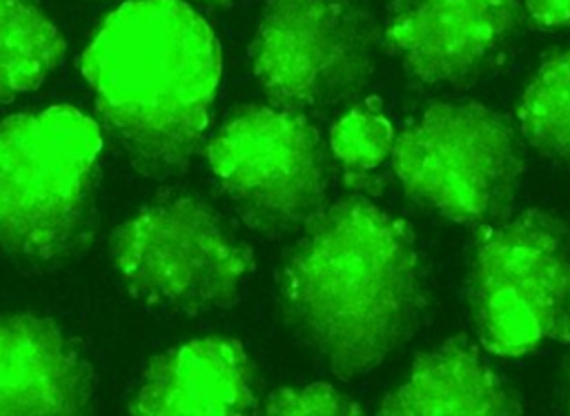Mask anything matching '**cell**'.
<instances>
[{"label":"cell","instance_id":"cell-1","mask_svg":"<svg viewBox=\"0 0 570 416\" xmlns=\"http://www.w3.org/2000/svg\"><path fill=\"white\" fill-rule=\"evenodd\" d=\"M281 298L336 376L374 369L410 338L423 307L410 227L358 198L318 209L283 265Z\"/></svg>","mask_w":570,"mask_h":416},{"label":"cell","instance_id":"cell-2","mask_svg":"<svg viewBox=\"0 0 570 416\" xmlns=\"http://www.w3.org/2000/svg\"><path fill=\"white\" fill-rule=\"evenodd\" d=\"M82 73L98 113L136 158L178 165L207 129L220 49L183 0H129L96 31Z\"/></svg>","mask_w":570,"mask_h":416},{"label":"cell","instance_id":"cell-3","mask_svg":"<svg viewBox=\"0 0 570 416\" xmlns=\"http://www.w3.org/2000/svg\"><path fill=\"white\" fill-rule=\"evenodd\" d=\"M468 289L476 336L497 356L570 336V229L546 211L481 227Z\"/></svg>","mask_w":570,"mask_h":416},{"label":"cell","instance_id":"cell-4","mask_svg":"<svg viewBox=\"0 0 570 416\" xmlns=\"http://www.w3.org/2000/svg\"><path fill=\"white\" fill-rule=\"evenodd\" d=\"M100 131L58 105L0 122V245L49 258L78 229L100 153Z\"/></svg>","mask_w":570,"mask_h":416},{"label":"cell","instance_id":"cell-5","mask_svg":"<svg viewBox=\"0 0 570 416\" xmlns=\"http://www.w3.org/2000/svg\"><path fill=\"white\" fill-rule=\"evenodd\" d=\"M111 258L134 296L180 311L232 305L252 271L249 247L218 211L189 196L156 200L125 220Z\"/></svg>","mask_w":570,"mask_h":416},{"label":"cell","instance_id":"cell-6","mask_svg":"<svg viewBox=\"0 0 570 416\" xmlns=\"http://www.w3.org/2000/svg\"><path fill=\"white\" fill-rule=\"evenodd\" d=\"M416 202L470 227L494 225L512 207L521 156L510 127L476 102H436L392 149Z\"/></svg>","mask_w":570,"mask_h":416},{"label":"cell","instance_id":"cell-7","mask_svg":"<svg viewBox=\"0 0 570 416\" xmlns=\"http://www.w3.org/2000/svg\"><path fill=\"white\" fill-rule=\"evenodd\" d=\"M372 51V24L350 0H267L252 60L267 98L294 111L356 93Z\"/></svg>","mask_w":570,"mask_h":416},{"label":"cell","instance_id":"cell-8","mask_svg":"<svg viewBox=\"0 0 570 416\" xmlns=\"http://www.w3.org/2000/svg\"><path fill=\"white\" fill-rule=\"evenodd\" d=\"M209 167L236 205L263 227L312 218L325 194L316 129L289 109L245 107L212 138Z\"/></svg>","mask_w":570,"mask_h":416},{"label":"cell","instance_id":"cell-9","mask_svg":"<svg viewBox=\"0 0 570 416\" xmlns=\"http://www.w3.org/2000/svg\"><path fill=\"white\" fill-rule=\"evenodd\" d=\"M517 13L519 0H401L387 42L414 76L459 82L503 47Z\"/></svg>","mask_w":570,"mask_h":416},{"label":"cell","instance_id":"cell-10","mask_svg":"<svg viewBox=\"0 0 570 416\" xmlns=\"http://www.w3.org/2000/svg\"><path fill=\"white\" fill-rule=\"evenodd\" d=\"M91 394V372L58 325L29 314L0 316V414H80Z\"/></svg>","mask_w":570,"mask_h":416},{"label":"cell","instance_id":"cell-11","mask_svg":"<svg viewBox=\"0 0 570 416\" xmlns=\"http://www.w3.org/2000/svg\"><path fill=\"white\" fill-rule=\"evenodd\" d=\"M254 405V374L243 345L205 336L156 356L131 400L134 414H245Z\"/></svg>","mask_w":570,"mask_h":416},{"label":"cell","instance_id":"cell-12","mask_svg":"<svg viewBox=\"0 0 570 416\" xmlns=\"http://www.w3.org/2000/svg\"><path fill=\"white\" fill-rule=\"evenodd\" d=\"M519 412L517 394L463 336L448 338L421 354L405 383L381 400V414L394 416H494Z\"/></svg>","mask_w":570,"mask_h":416},{"label":"cell","instance_id":"cell-13","mask_svg":"<svg viewBox=\"0 0 570 416\" xmlns=\"http://www.w3.org/2000/svg\"><path fill=\"white\" fill-rule=\"evenodd\" d=\"M56 24L27 0H0V102L38 87L62 60Z\"/></svg>","mask_w":570,"mask_h":416},{"label":"cell","instance_id":"cell-14","mask_svg":"<svg viewBox=\"0 0 570 416\" xmlns=\"http://www.w3.org/2000/svg\"><path fill=\"white\" fill-rule=\"evenodd\" d=\"M525 138L543 153L570 160V51L548 58L519 102Z\"/></svg>","mask_w":570,"mask_h":416},{"label":"cell","instance_id":"cell-15","mask_svg":"<svg viewBox=\"0 0 570 416\" xmlns=\"http://www.w3.org/2000/svg\"><path fill=\"white\" fill-rule=\"evenodd\" d=\"M332 149L350 169H374L392 156V125L379 113L350 111L332 129Z\"/></svg>","mask_w":570,"mask_h":416},{"label":"cell","instance_id":"cell-16","mask_svg":"<svg viewBox=\"0 0 570 416\" xmlns=\"http://www.w3.org/2000/svg\"><path fill=\"white\" fill-rule=\"evenodd\" d=\"M265 414H285V416H347L361 414V407L338 389L325 383H314L305 387H283L269 394L265 400Z\"/></svg>","mask_w":570,"mask_h":416},{"label":"cell","instance_id":"cell-17","mask_svg":"<svg viewBox=\"0 0 570 416\" xmlns=\"http://www.w3.org/2000/svg\"><path fill=\"white\" fill-rule=\"evenodd\" d=\"M525 9L541 27H570V0H525Z\"/></svg>","mask_w":570,"mask_h":416},{"label":"cell","instance_id":"cell-18","mask_svg":"<svg viewBox=\"0 0 570 416\" xmlns=\"http://www.w3.org/2000/svg\"><path fill=\"white\" fill-rule=\"evenodd\" d=\"M568 405H570V383H568Z\"/></svg>","mask_w":570,"mask_h":416},{"label":"cell","instance_id":"cell-19","mask_svg":"<svg viewBox=\"0 0 570 416\" xmlns=\"http://www.w3.org/2000/svg\"><path fill=\"white\" fill-rule=\"evenodd\" d=\"M212 2H229V0H212Z\"/></svg>","mask_w":570,"mask_h":416}]
</instances>
